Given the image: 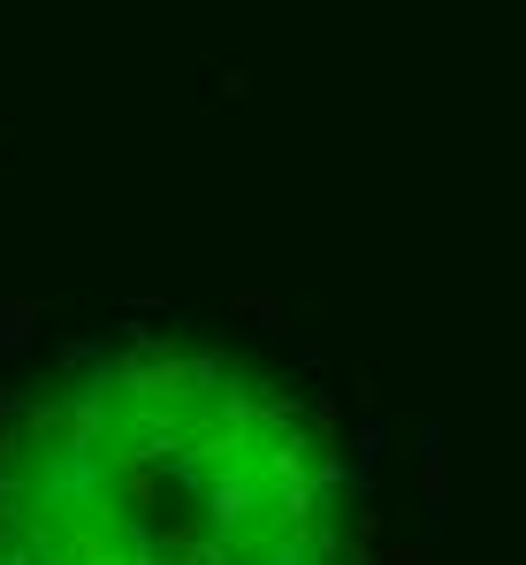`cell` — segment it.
<instances>
[{"instance_id":"obj_1","label":"cell","mask_w":526,"mask_h":565,"mask_svg":"<svg viewBox=\"0 0 526 565\" xmlns=\"http://www.w3.org/2000/svg\"><path fill=\"white\" fill-rule=\"evenodd\" d=\"M0 565H358L351 489L267 367L115 337L0 397Z\"/></svg>"}]
</instances>
